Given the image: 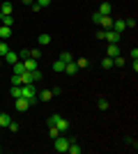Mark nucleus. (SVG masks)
<instances>
[{"label":"nucleus","instance_id":"39","mask_svg":"<svg viewBox=\"0 0 138 154\" xmlns=\"http://www.w3.org/2000/svg\"><path fill=\"white\" fill-rule=\"evenodd\" d=\"M21 2H23V5H32L35 0H21Z\"/></svg>","mask_w":138,"mask_h":154},{"label":"nucleus","instance_id":"20","mask_svg":"<svg viewBox=\"0 0 138 154\" xmlns=\"http://www.w3.org/2000/svg\"><path fill=\"white\" fill-rule=\"evenodd\" d=\"M97 108H99V110H108V99L99 97V99H97Z\"/></svg>","mask_w":138,"mask_h":154},{"label":"nucleus","instance_id":"8","mask_svg":"<svg viewBox=\"0 0 138 154\" xmlns=\"http://www.w3.org/2000/svg\"><path fill=\"white\" fill-rule=\"evenodd\" d=\"M2 58H5V62H7V64H14V62H19V53H14L12 48H9V51H7Z\"/></svg>","mask_w":138,"mask_h":154},{"label":"nucleus","instance_id":"33","mask_svg":"<svg viewBox=\"0 0 138 154\" xmlns=\"http://www.w3.org/2000/svg\"><path fill=\"white\" fill-rule=\"evenodd\" d=\"M48 136H51V138H58V136H60V131H58L55 127H48Z\"/></svg>","mask_w":138,"mask_h":154},{"label":"nucleus","instance_id":"30","mask_svg":"<svg viewBox=\"0 0 138 154\" xmlns=\"http://www.w3.org/2000/svg\"><path fill=\"white\" fill-rule=\"evenodd\" d=\"M12 85H23V81H21V74H14V76H12Z\"/></svg>","mask_w":138,"mask_h":154},{"label":"nucleus","instance_id":"9","mask_svg":"<svg viewBox=\"0 0 138 154\" xmlns=\"http://www.w3.org/2000/svg\"><path fill=\"white\" fill-rule=\"evenodd\" d=\"M113 30L122 35V32L127 30V23H124V21H122V19H113Z\"/></svg>","mask_w":138,"mask_h":154},{"label":"nucleus","instance_id":"12","mask_svg":"<svg viewBox=\"0 0 138 154\" xmlns=\"http://www.w3.org/2000/svg\"><path fill=\"white\" fill-rule=\"evenodd\" d=\"M67 152H69V154H81V152H83V147H81L76 140H72V143H69V147H67Z\"/></svg>","mask_w":138,"mask_h":154},{"label":"nucleus","instance_id":"6","mask_svg":"<svg viewBox=\"0 0 138 154\" xmlns=\"http://www.w3.org/2000/svg\"><path fill=\"white\" fill-rule=\"evenodd\" d=\"M23 62V67H26V71H35V69H39V60H35V58H26V60H21Z\"/></svg>","mask_w":138,"mask_h":154},{"label":"nucleus","instance_id":"4","mask_svg":"<svg viewBox=\"0 0 138 154\" xmlns=\"http://www.w3.org/2000/svg\"><path fill=\"white\" fill-rule=\"evenodd\" d=\"M37 101H30V99H26V97H19V99H14V106H16V110L19 113H23V110H28V108H32Z\"/></svg>","mask_w":138,"mask_h":154},{"label":"nucleus","instance_id":"25","mask_svg":"<svg viewBox=\"0 0 138 154\" xmlns=\"http://www.w3.org/2000/svg\"><path fill=\"white\" fill-rule=\"evenodd\" d=\"M60 60H62V62H72L74 60V55L69 51H65V53H60Z\"/></svg>","mask_w":138,"mask_h":154},{"label":"nucleus","instance_id":"23","mask_svg":"<svg viewBox=\"0 0 138 154\" xmlns=\"http://www.w3.org/2000/svg\"><path fill=\"white\" fill-rule=\"evenodd\" d=\"M74 62H76V67H78V69H85L87 64H90V60H87V58H78V60H74Z\"/></svg>","mask_w":138,"mask_h":154},{"label":"nucleus","instance_id":"41","mask_svg":"<svg viewBox=\"0 0 138 154\" xmlns=\"http://www.w3.org/2000/svg\"><path fill=\"white\" fill-rule=\"evenodd\" d=\"M0 64H2V60H0Z\"/></svg>","mask_w":138,"mask_h":154},{"label":"nucleus","instance_id":"24","mask_svg":"<svg viewBox=\"0 0 138 154\" xmlns=\"http://www.w3.org/2000/svg\"><path fill=\"white\" fill-rule=\"evenodd\" d=\"M9 94H12L14 99H19V97H21V85H12V90H9Z\"/></svg>","mask_w":138,"mask_h":154},{"label":"nucleus","instance_id":"37","mask_svg":"<svg viewBox=\"0 0 138 154\" xmlns=\"http://www.w3.org/2000/svg\"><path fill=\"white\" fill-rule=\"evenodd\" d=\"M127 145H131V147H133V149H136V147H138V143H136V140H133V138H127Z\"/></svg>","mask_w":138,"mask_h":154},{"label":"nucleus","instance_id":"21","mask_svg":"<svg viewBox=\"0 0 138 154\" xmlns=\"http://www.w3.org/2000/svg\"><path fill=\"white\" fill-rule=\"evenodd\" d=\"M37 39H39V44H41V46H48V44H51V35H46V32H41Z\"/></svg>","mask_w":138,"mask_h":154},{"label":"nucleus","instance_id":"2","mask_svg":"<svg viewBox=\"0 0 138 154\" xmlns=\"http://www.w3.org/2000/svg\"><path fill=\"white\" fill-rule=\"evenodd\" d=\"M21 97H26L30 101H39V99H37V88H35V83L21 85Z\"/></svg>","mask_w":138,"mask_h":154},{"label":"nucleus","instance_id":"18","mask_svg":"<svg viewBox=\"0 0 138 154\" xmlns=\"http://www.w3.org/2000/svg\"><path fill=\"white\" fill-rule=\"evenodd\" d=\"M28 74H30V81H32V83H39V81H41V69L28 71Z\"/></svg>","mask_w":138,"mask_h":154},{"label":"nucleus","instance_id":"40","mask_svg":"<svg viewBox=\"0 0 138 154\" xmlns=\"http://www.w3.org/2000/svg\"><path fill=\"white\" fill-rule=\"evenodd\" d=\"M0 152H2V147H0Z\"/></svg>","mask_w":138,"mask_h":154},{"label":"nucleus","instance_id":"29","mask_svg":"<svg viewBox=\"0 0 138 154\" xmlns=\"http://www.w3.org/2000/svg\"><path fill=\"white\" fill-rule=\"evenodd\" d=\"M124 62H127V60L122 58V55H118V58H113V64H115V67H124Z\"/></svg>","mask_w":138,"mask_h":154},{"label":"nucleus","instance_id":"38","mask_svg":"<svg viewBox=\"0 0 138 154\" xmlns=\"http://www.w3.org/2000/svg\"><path fill=\"white\" fill-rule=\"evenodd\" d=\"M127 23V28H136V19H129V21H124Z\"/></svg>","mask_w":138,"mask_h":154},{"label":"nucleus","instance_id":"1","mask_svg":"<svg viewBox=\"0 0 138 154\" xmlns=\"http://www.w3.org/2000/svg\"><path fill=\"white\" fill-rule=\"evenodd\" d=\"M46 124H48V127H55L60 134H65L67 129H69V120H67V117H62V115H51Z\"/></svg>","mask_w":138,"mask_h":154},{"label":"nucleus","instance_id":"17","mask_svg":"<svg viewBox=\"0 0 138 154\" xmlns=\"http://www.w3.org/2000/svg\"><path fill=\"white\" fill-rule=\"evenodd\" d=\"M9 122H12V117L7 115V113H0V127L7 129V127H9Z\"/></svg>","mask_w":138,"mask_h":154},{"label":"nucleus","instance_id":"26","mask_svg":"<svg viewBox=\"0 0 138 154\" xmlns=\"http://www.w3.org/2000/svg\"><path fill=\"white\" fill-rule=\"evenodd\" d=\"M0 21H2V26H14V16H0Z\"/></svg>","mask_w":138,"mask_h":154},{"label":"nucleus","instance_id":"5","mask_svg":"<svg viewBox=\"0 0 138 154\" xmlns=\"http://www.w3.org/2000/svg\"><path fill=\"white\" fill-rule=\"evenodd\" d=\"M120 37H122V35H120V32H115L113 28H111V30H104V39L108 42V44H118Z\"/></svg>","mask_w":138,"mask_h":154},{"label":"nucleus","instance_id":"3","mask_svg":"<svg viewBox=\"0 0 138 154\" xmlns=\"http://www.w3.org/2000/svg\"><path fill=\"white\" fill-rule=\"evenodd\" d=\"M53 140H55V143H53V147H55V152H60V154H62V152H67V147H69V143H72V138H65V136L60 134L58 138H53Z\"/></svg>","mask_w":138,"mask_h":154},{"label":"nucleus","instance_id":"35","mask_svg":"<svg viewBox=\"0 0 138 154\" xmlns=\"http://www.w3.org/2000/svg\"><path fill=\"white\" fill-rule=\"evenodd\" d=\"M7 129H9V131H14V134H16V131H19V124H16V122H14V120H12V122H9V127H7Z\"/></svg>","mask_w":138,"mask_h":154},{"label":"nucleus","instance_id":"13","mask_svg":"<svg viewBox=\"0 0 138 154\" xmlns=\"http://www.w3.org/2000/svg\"><path fill=\"white\" fill-rule=\"evenodd\" d=\"M37 99H39V101H51L53 99V90H41L39 94H37Z\"/></svg>","mask_w":138,"mask_h":154},{"label":"nucleus","instance_id":"31","mask_svg":"<svg viewBox=\"0 0 138 154\" xmlns=\"http://www.w3.org/2000/svg\"><path fill=\"white\" fill-rule=\"evenodd\" d=\"M92 23H94V26H99V23H101V14H99V12L92 14Z\"/></svg>","mask_w":138,"mask_h":154},{"label":"nucleus","instance_id":"28","mask_svg":"<svg viewBox=\"0 0 138 154\" xmlns=\"http://www.w3.org/2000/svg\"><path fill=\"white\" fill-rule=\"evenodd\" d=\"M7 51H9V46H7V42H5V39H0V58H2V55H5Z\"/></svg>","mask_w":138,"mask_h":154},{"label":"nucleus","instance_id":"22","mask_svg":"<svg viewBox=\"0 0 138 154\" xmlns=\"http://www.w3.org/2000/svg\"><path fill=\"white\" fill-rule=\"evenodd\" d=\"M12 69H14V74H23V71H26V67H23V62L19 60V62L12 64Z\"/></svg>","mask_w":138,"mask_h":154},{"label":"nucleus","instance_id":"36","mask_svg":"<svg viewBox=\"0 0 138 154\" xmlns=\"http://www.w3.org/2000/svg\"><path fill=\"white\" fill-rule=\"evenodd\" d=\"M51 2H53V0H37V5H39V7H48Z\"/></svg>","mask_w":138,"mask_h":154},{"label":"nucleus","instance_id":"14","mask_svg":"<svg viewBox=\"0 0 138 154\" xmlns=\"http://www.w3.org/2000/svg\"><path fill=\"white\" fill-rule=\"evenodd\" d=\"M99 26L104 28V30H111L113 28V16H101V23Z\"/></svg>","mask_w":138,"mask_h":154},{"label":"nucleus","instance_id":"7","mask_svg":"<svg viewBox=\"0 0 138 154\" xmlns=\"http://www.w3.org/2000/svg\"><path fill=\"white\" fill-rule=\"evenodd\" d=\"M99 14H101V16H111L113 14V5L111 2H101V5H99Z\"/></svg>","mask_w":138,"mask_h":154},{"label":"nucleus","instance_id":"34","mask_svg":"<svg viewBox=\"0 0 138 154\" xmlns=\"http://www.w3.org/2000/svg\"><path fill=\"white\" fill-rule=\"evenodd\" d=\"M26 58H30V51H28V48H23V51L19 53V60H26Z\"/></svg>","mask_w":138,"mask_h":154},{"label":"nucleus","instance_id":"16","mask_svg":"<svg viewBox=\"0 0 138 154\" xmlns=\"http://www.w3.org/2000/svg\"><path fill=\"white\" fill-rule=\"evenodd\" d=\"M65 64L67 62H62V60H55V62H53V71H55V74H65Z\"/></svg>","mask_w":138,"mask_h":154},{"label":"nucleus","instance_id":"32","mask_svg":"<svg viewBox=\"0 0 138 154\" xmlns=\"http://www.w3.org/2000/svg\"><path fill=\"white\" fill-rule=\"evenodd\" d=\"M30 58L39 60V58H41V51H39V48H32V51H30Z\"/></svg>","mask_w":138,"mask_h":154},{"label":"nucleus","instance_id":"19","mask_svg":"<svg viewBox=\"0 0 138 154\" xmlns=\"http://www.w3.org/2000/svg\"><path fill=\"white\" fill-rule=\"evenodd\" d=\"M7 37H12V28L9 26H0V39H7Z\"/></svg>","mask_w":138,"mask_h":154},{"label":"nucleus","instance_id":"11","mask_svg":"<svg viewBox=\"0 0 138 154\" xmlns=\"http://www.w3.org/2000/svg\"><path fill=\"white\" fill-rule=\"evenodd\" d=\"M12 12H14L12 2H2V7H0V16H12Z\"/></svg>","mask_w":138,"mask_h":154},{"label":"nucleus","instance_id":"10","mask_svg":"<svg viewBox=\"0 0 138 154\" xmlns=\"http://www.w3.org/2000/svg\"><path fill=\"white\" fill-rule=\"evenodd\" d=\"M106 55H108V58H118V55H120V46H118V44H108Z\"/></svg>","mask_w":138,"mask_h":154},{"label":"nucleus","instance_id":"15","mask_svg":"<svg viewBox=\"0 0 138 154\" xmlns=\"http://www.w3.org/2000/svg\"><path fill=\"white\" fill-rule=\"evenodd\" d=\"M76 71H78V67H76V62H67L65 64V74H69V76H74V74H76Z\"/></svg>","mask_w":138,"mask_h":154},{"label":"nucleus","instance_id":"27","mask_svg":"<svg viewBox=\"0 0 138 154\" xmlns=\"http://www.w3.org/2000/svg\"><path fill=\"white\" fill-rule=\"evenodd\" d=\"M113 67V58H104L101 60V69H111Z\"/></svg>","mask_w":138,"mask_h":154}]
</instances>
